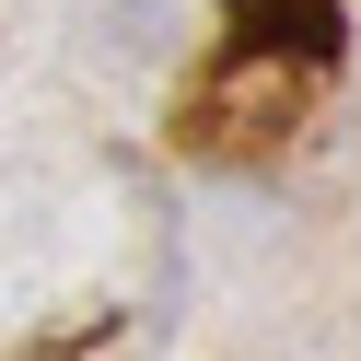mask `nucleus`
<instances>
[{"label":"nucleus","mask_w":361,"mask_h":361,"mask_svg":"<svg viewBox=\"0 0 361 361\" xmlns=\"http://www.w3.org/2000/svg\"><path fill=\"white\" fill-rule=\"evenodd\" d=\"M233 47H291V59H338V12H326V0H245Z\"/></svg>","instance_id":"nucleus-1"}]
</instances>
